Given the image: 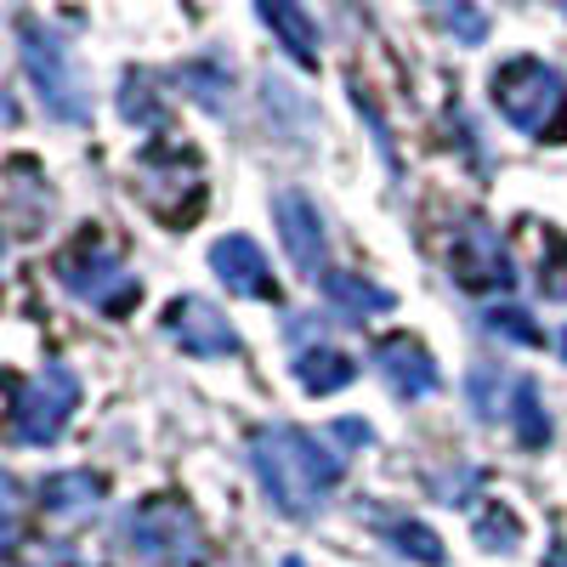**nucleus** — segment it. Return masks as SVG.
Segmentation results:
<instances>
[{"label": "nucleus", "mask_w": 567, "mask_h": 567, "mask_svg": "<svg viewBox=\"0 0 567 567\" xmlns=\"http://www.w3.org/2000/svg\"><path fill=\"white\" fill-rule=\"evenodd\" d=\"M250 465L284 516H312L341 483V460L301 425H261L250 443Z\"/></svg>", "instance_id": "f257e3e1"}, {"label": "nucleus", "mask_w": 567, "mask_h": 567, "mask_svg": "<svg viewBox=\"0 0 567 567\" xmlns=\"http://www.w3.org/2000/svg\"><path fill=\"white\" fill-rule=\"evenodd\" d=\"M494 103L499 114L534 136V142H567V80L539 58H511L494 69Z\"/></svg>", "instance_id": "f03ea898"}, {"label": "nucleus", "mask_w": 567, "mask_h": 567, "mask_svg": "<svg viewBox=\"0 0 567 567\" xmlns=\"http://www.w3.org/2000/svg\"><path fill=\"white\" fill-rule=\"evenodd\" d=\"M18 34H23V69H29L34 91H40L45 114L63 120V125H85L91 120V91H85V74H80L74 52L40 23H23Z\"/></svg>", "instance_id": "7ed1b4c3"}, {"label": "nucleus", "mask_w": 567, "mask_h": 567, "mask_svg": "<svg viewBox=\"0 0 567 567\" xmlns=\"http://www.w3.org/2000/svg\"><path fill=\"white\" fill-rule=\"evenodd\" d=\"M120 550H131L136 561L148 567H176V561H194L199 550V528L194 516H187L182 505H136L120 516Z\"/></svg>", "instance_id": "20e7f679"}, {"label": "nucleus", "mask_w": 567, "mask_h": 567, "mask_svg": "<svg viewBox=\"0 0 567 567\" xmlns=\"http://www.w3.org/2000/svg\"><path fill=\"white\" fill-rule=\"evenodd\" d=\"M74 409H80V381H74V369L52 363V369L34 374V381L18 392V403H12V437H18L23 449L58 443Z\"/></svg>", "instance_id": "39448f33"}, {"label": "nucleus", "mask_w": 567, "mask_h": 567, "mask_svg": "<svg viewBox=\"0 0 567 567\" xmlns=\"http://www.w3.org/2000/svg\"><path fill=\"white\" fill-rule=\"evenodd\" d=\"M58 284H63L74 301L103 307V312H120V307L136 301V278H131V272L120 267V256L103 250V245H74V250L58 261Z\"/></svg>", "instance_id": "423d86ee"}, {"label": "nucleus", "mask_w": 567, "mask_h": 567, "mask_svg": "<svg viewBox=\"0 0 567 567\" xmlns=\"http://www.w3.org/2000/svg\"><path fill=\"white\" fill-rule=\"evenodd\" d=\"M165 336L182 347V352H194V358H233L239 352V336H233V323L199 301V296H176L165 307Z\"/></svg>", "instance_id": "0eeeda50"}, {"label": "nucleus", "mask_w": 567, "mask_h": 567, "mask_svg": "<svg viewBox=\"0 0 567 567\" xmlns=\"http://www.w3.org/2000/svg\"><path fill=\"white\" fill-rule=\"evenodd\" d=\"M454 278H460V290H511L516 284V267H511V250H505V239L494 227H483V221H471V233L460 239V250H454Z\"/></svg>", "instance_id": "6e6552de"}, {"label": "nucleus", "mask_w": 567, "mask_h": 567, "mask_svg": "<svg viewBox=\"0 0 567 567\" xmlns=\"http://www.w3.org/2000/svg\"><path fill=\"white\" fill-rule=\"evenodd\" d=\"M374 369L398 398H432L437 392V363L420 347V336H386L374 341Z\"/></svg>", "instance_id": "1a4fd4ad"}, {"label": "nucleus", "mask_w": 567, "mask_h": 567, "mask_svg": "<svg viewBox=\"0 0 567 567\" xmlns=\"http://www.w3.org/2000/svg\"><path fill=\"white\" fill-rule=\"evenodd\" d=\"M272 221L284 233V250L301 272H318L323 267V250H329V233H323V216L307 194H278L272 199Z\"/></svg>", "instance_id": "9d476101"}, {"label": "nucleus", "mask_w": 567, "mask_h": 567, "mask_svg": "<svg viewBox=\"0 0 567 567\" xmlns=\"http://www.w3.org/2000/svg\"><path fill=\"white\" fill-rule=\"evenodd\" d=\"M210 272L227 284V290H239L250 301H267L272 296V267H267L261 245L245 239V233H227V239L210 245Z\"/></svg>", "instance_id": "9b49d317"}, {"label": "nucleus", "mask_w": 567, "mask_h": 567, "mask_svg": "<svg viewBox=\"0 0 567 567\" xmlns=\"http://www.w3.org/2000/svg\"><path fill=\"white\" fill-rule=\"evenodd\" d=\"M103 477L97 471H58V477H45L40 483V499H45V511L58 516V523H80V516H91L103 505Z\"/></svg>", "instance_id": "f8f14e48"}, {"label": "nucleus", "mask_w": 567, "mask_h": 567, "mask_svg": "<svg viewBox=\"0 0 567 567\" xmlns=\"http://www.w3.org/2000/svg\"><path fill=\"white\" fill-rule=\"evenodd\" d=\"M256 7H261V23L290 45V58L312 69L318 63V23L301 12V0H256Z\"/></svg>", "instance_id": "ddd939ff"}, {"label": "nucleus", "mask_w": 567, "mask_h": 567, "mask_svg": "<svg viewBox=\"0 0 567 567\" xmlns=\"http://www.w3.org/2000/svg\"><path fill=\"white\" fill-rule=\"evenodd\" d=\"M296 381H301V392L323 398V392L352 386L358 369H352V358L336 352V347H301V352H296Z\"/></svg>", "instance_id": "4468645a"}, {"label": "nucleus", "mask_w": 567, "mask_h": 567, "mask_svg": "<svg viewBox=\"0 0 567 567\" xmlns=\"http://www.w3.org/2000/svg\"><path fill=\"white\" fill-rule=\"evenodd\" d=\"M323 296L336 301L341 312H352V318L392 312V296H386V290H374L369 278H352V272H323Z\"/></svg>", "instance_id": "2eb2a0df"}, {"label": "nucleus", "mask_w": 567, "mask_h": 567, "mask_svg": "<svg viewBox=\"0 0 567 567\" xmlns=\"http://www.w3.org/2000/svg\"><path fill=\"white\" fill-rule=\"evenodd\" d=\"M381 534L409 556V561H425V567H443V539L432 534V528H420L414 516H386L381 523Z\"/></svg>", "instance_id": "dca6fc26"}, {"label": "nucleus", "mask_w": 567, "mask_h": 567, "mask_svg": "<svg viewBox=\"0 0 567 567\" xmlns=\"http://www.w3.org/2000/svg\"><path fill=\"white\" fill-rule=\"evenodd\" d=\"M511 420H516V437H523L528 449H545V443H550V414H545L534 381H516V392H511Z\"/></svg>", "instance_id": "f3484780"}, {"label": "nucleus", "mask_w": 567, "mask_h": 567, "mask_svg": "<svg viewBox=\"0 0 567 567\" xmlns=\"http://www.w3.org/2000/svg\"><path fill=\"white\" fill-rule=\"evenodd\" d=\"M511 374H499V369H471V381H465V398H471V409H477L483 420H499V414H511Z\"/></svg>", "instance_id": "a211bd4d"}, {"label": "nucleus", "mask_w": 567, "mask_h": 567, "mask_svg": "<svg viewBox=\"0 0 567 567\" xmlns=\"http://www.w3.org/2000/svg\"><path fill=\"white\" fill-rule=\"evenodd\" d=\"M483 329H488V336H499V341H516V347H539L545 341L534 312H523V307H488L483 312Z\"/></svg>", "instance_id": "6ab92c4d"}, {"label": "nucleus", "mask_w": 567, "mask_h": 567, "mask_svg": "<svg viewBox=\"0 0 567 567\" xmlns=\"http://www.w3.org/2000/svg\"><path fill=\"white\" fill-rule=\"evenodd\" d=\"M516 539H523V528H516V516L499 511V505L477 523V545H483V550H516Z\"/></svg>", "instance_id": "aec40b11"}, {"label": "nucleus", "mask_w": 567, "mask_h": 567, "mask_svg": "<svg viewBox=\"0 0 567 567\" xmlns=\"http://www.w3.org/2000/svg\"><path fill=\"white\" fill-rule=\"evenodd\" d=\"M443 23H449L460 40H471V45H477V40L488 34V18H483L477 7H471V0H449V7H443Z\"/></svg>", "instance_id": "412c9836"}, {"label": "nucleus", "mask_w": 567, "mask_h": 567, "mask_svg": "<svg viewBox=\"0 0 567 567\" xmlns=\"http://www.w3.org/2000/svg\"><path fill=\"white\" fill-rule=\"evenodd\" d=\"M120 114H125L131 125H154V120H159V103H154V97H142V74H125Z\"/></svg>", "instance_id": "4be33fe9"}, {"label": "nucleus", "mask_w": 567, "mask_h": 567, "mask_svg": "<svg viewBox=\"0 0 567 567\" xmlns=\"http://www.w3.org/2000/svg\"><path fill=\"white\" fill-rule=\"evenodd\" d=\"M336 437H341L347 449H363V443H369L374 432H369V425H363L358 414H347V420H336Z\"/></svg>", "instance_id": "5701e85b"}, {"label": "nucleus", "mask_w": 567, "mask_h": 567, "mask_svg": "<svg viewBox=\"0 0 567 567\" xmlns=\"http://www.w3.org/2000/svg\"><path fill=\"white\" fill-rule=\"evenodd\" d=\"M12 539H18V523H12V511H7V505H0V556H7V550H12Z\"/></svg>", "instance_id": "b1692460"}, {"label": "nucleus", "mask_w": 567, "mask_h": 567, "mask_svg": "<svg viewBox=\"0 0 567 567\" xmlns=\"http://www.w3.org/2000/svg\"><path fill=\"white\" fill-rule=\"evenodd\" d=\"M18 120V109H12V97H7V91H0V125H12Z\"/></svg>", "instance_id": "393cba45"}, {"label": "nucleus", "mask_w": 567, "mask_h": 567, "mask_svg": "<svg viewBox=\"0 0 567 567\" xmlns=\"http://www.w3.org/2000/svg\"><path fill=\"white\" fill-rule=\"evenodd\" d=\"M0 267H7V239H0Z\"/></svg>", "instance_id": "a878e982"}, {"label": "nucleus", "mask_w": 567, "mask_h": 567, "mask_svg": "<svg viewBox=\"0 0 567 567\" xmlns=\"http://www.w3.org/2000/svg\"><path fill=\"white\" fill-rule=\"evenodd\" d=\"M561 358H567V329H561Z\"/></svg>", "instance_id": "bb28decb"}, {"label": "nucleus", "mask_w": 567, "mask_h": 567, "mask_svg": "<svg viewBox=\"0 0 567 567\" xmlns=\"http://www.w3.org/2000/svg\"><path fill=\"white\" fill-rule=\"evenodd\" d=\"M34 567H45V561H34Z\"/></svg>", "instance_id": "cd10ccee"}, {"label": "nucleus", "mask_w": 567, "mask_h": 567, "mask_svg": "<svg viewBox=\"0 0 567 567\" xmlns=\"http://www.w3.org/2000/svg\"><path fill=\"white\" fill-rule=\"evenodd\" d=\"M561 7H567V0H561Z\"/></svg>", "instance_id": "c85d7f7f"}]
</instances>
